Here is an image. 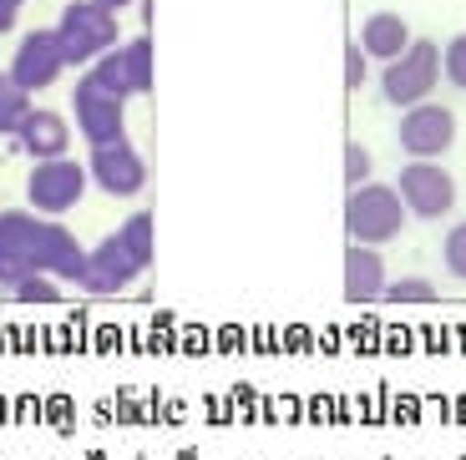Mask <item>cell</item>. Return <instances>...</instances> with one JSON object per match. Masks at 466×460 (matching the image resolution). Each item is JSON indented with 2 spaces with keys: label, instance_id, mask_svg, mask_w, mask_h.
<instances>
[{
  "label": "cell",
  "instance_id": "6da1fadb",
  "mask_svg": "<svg viewBox=\"0 0 466 460\" xmlns=\"http://www.w3.org/2000/svg\"><path fill=\"white\" fill-rule=\"evenodd\" d=\"M86 248L76 233L56 218H41L31 207H5L0 213V294L15 288L25 274H51L61 284H82Z\"/></svg>",
  "mask_w": 466,
  "mask_h": 460
},
{
  "label": "cell",
  "instance_id": "7a4b0ae2",
  "mask_svg": "<svg viewBox=\"0 0 466 460\" xmlns=\"http://www.w3.org/2000/svg\"><path fill=\"white\" fill-rule=\"evenodd\" d=\"M406 203H400L396 183H360L350 187L345 197V233L350 243H365V248H385L406 233Z\"/></svg>",
  "mask_w": 466,
  "mask_h": 460
},
{
  "label": "cell",
  "instance_id": "3957f363",
  "mask_svg": "<svg viewBox=\"0 0 466 460\" xmlns=\"http://www.w3.org/2000/svg\"><path fill=\"white\" fill-rule=\"evenodd\" d=\"M51 31H56L61 51H66V66H92L96 56H106V51L122 41L116 11H106V5H96V0H71Z\"/></svg>",
  "mask_w": 466,
  "mask_h": 460
},
{
  "label": "cell",
  "instance_id": "277c9868",
  "mask_svg": "<svg viewBox=\"0 0 466 460\" xmlns=\"http://www.w3.org/2000/svg\"><path fill=\"white\" fill-rule=\"evenodd\" d=\"M441 86V46L436 41H410L396 61L380 66V96L390 106H416V102H431V92Z\"/></svg>",
  "mask_w": 466,
  "mask_h": 460
},
{
  "label": "cell",
  "instance_id": "5b68a950",
  "mask_svg": "<svg viewBox=\"0 0 466 460\" xmlns=\"http://www.w3.org/2000/svg\"><path fill=\"white\" fill-rule=\"evenodd\" d=\"M86 187H92L86 167L71 162V152H66V157H46L31 167V177H25V203L41 218H66L71 207L86 197Z\"/></svg>",
  "mask_w": 466,
  "mask_h": 460
},
{
  "label": "cell",
  "instance_id": "8992f818",
  "mask_svg": "<svg viewBox=\"0 0 466 460\" xmlns=\"http://www.w3.org/2000/svg\"><path fill=\"white\" fill-rule=\"evenodd\" d=\"M396 193L406 203L410 218L420 223H441L446 213L456 207V177L446 173L441 162H426V157H410L396 177Z\"/></svg>",
  "mask_w": 466,
  "mask_h": 460
},
{
  "label": "cell",
  "instance_id": "52a82bcc",
  "mask_svg": "<svg viewBox=\"0 0 466 460\" xmlns=\"http://www.w3.org/2000/svg\"><path fill=\"white\" fill-rule=\"evenodd\" d=\"M71 122L82 132L86 147H102V142H122L127 137V102L106 86H96L92 76L76 81V92H71Z\"/></svg>",
  "mask_w": 466,
  "mask_h": 460
},
{
  "label": "cell",
  "instance_id": "ba28073f",
  "mask_svg": "<svg viewBox=\"0 0 466 460\" xmlns=\"http://www.w3.org/2000/svg\"><path fill=\"white\" fill-rule=\"evenodd\" d=\"M86 76H92L96 86H106V92H116L122 102L147 96L152 92V41L147 35H137V41H116L106 56H96L92 66H86Z\"/></svg>",
  "mask_w": 466,
  "mask_h": 460
},
{
  "label": "cell",
  "instance_id": "9c48e42d",
  "mask_svg": "<svg viewBox=\"0 0 466 460\" xmlns=\"http://www.w3.org/2000/svg\"><path fill=\"white\" fill-rule=\"evenodd\" d=\"M396 142L406 157H426V162H441L446 152L456 147V112L441 102H416L400 112V127Z\"/></svg>",
  "mask_w": 466,
  "mask_h": 460
},
{
  "label": "cell",
  "instance_id": "30bf717a",
  "mask_svg": "<svg viewBox=\"0 0 466 460\" xmlns=\"http://www.w3.org/2000/svg\"><path fill=\"white\" fill-rule=\"evenodd\" d=\"M5 71H11V81L25 86L31 96L51 92L61 81V71H66V51H61L56 31H25L21 41H15V56Z\"/></svg>",
  "mask_w": 466,
  "mask_h": 460
},
{
  "label": "cell",
  "instance_id": "8fae6325",
  "mask_svg": "<svg viewBox=\"0 0 466 460\" xmlns=\"http://www.w3.org/2000/svg\"><path fill=\"white\" fill-rule=\"evenodd\" d=\"M147 274V268L137 264V258L127 254V243L116 238H102L96 248H86V268H82V294H92V299H112V294H127L137 278Z\"/></svg>",
  "mask_w": 466,
  "mask_h": 460
},
{
  "label": "cell",
  "instance_id": "7c38bea8",
  "mask_svg": "<svg viewBox=\"0 0 466 460\" xmlns=\"http://www.w3.org/2000/svg\"><path fill=\"white\" fill-rule=\"evenodd\" d=\"M86 177H92L106 197H137L142 187H147V157H142L127 137L102 142V147H92V157H86Z\"/></svg>",
  "mask_w": 466,
  "mask_h": 460
},
{
  "label": "cell",
  "instance_id": "4fadbf2b",
  "mask_svg": "<svg viewBox=\"0 0 466 460\" xmlns=\"http://www.w3.org/2000/svg\"><path fill=\"white\" fill-rule=\"evenodd\" d=\"M31 162H46V157H66L71 152V122L61 112H46V106H31L21 127H15V142Z\"/></svg>",
  "mask_w": 466,
  "mask_h": 460
},
{
  "label": "cell",
  "instance_id": "5bb4252c",
  "mask_svg": "<svg viewBox=\"0 0 466 460\" xmlns=\"http://www.w3.org/2000/svg\"><path fill=\"white\" fill-rule=\"evenodd\" d=\"M385 284H390V278H385L380 248L350 243V254H345V304H380Z\"/></svg>",
  "mask_w": 466,
  "mask_h": 460
},
{
  "label": "cell",
  "instance_id": "9a60e30c",
  "mask_svg": "<svg viewBox=\"0 0 466 460\" xmlns=\"http://www.w3.org/2000/svg\"><path fill=\"white\" fill-rule=\"evenodd\" d=\"M360 51L370 61H396L400 51L416 41L410 35V25H406V15H396V11H375V15H365V25H360Z\"/></svg>",
  "mask_w": 466,
  "mask_h": 460
},
{
  "label": "cell",
  "instance_id": "2e32d148",
  "mask_svg": "<svg viewBox=\"0 0 466 460\" xmlns=\"http://www.w3.org/2000/svg\"><path fill=\"white\" fill-rule=\"evenodd\" d=\"M116 238L127 243V254L137 258L142 268H152V254H157V228H152V213H132V218H122Z\"/></svg>",
  "mask_w": 466,
  "mask_h": 460
},
{
  "label": "cell",
  "instance_id": "e0dca14e",
  "mask_svg": "<svg viewBox=\"0 0 466 460\" xmlns=\"http://www.w3.org/2000/svg\"><path fill=\"white\" fill-rule=\"evenodd\" d=\"M31 92L25 86H15L11 71H0V137H15V127H21L25 116H31Z\"/></svg>",
  "mask_w": 466,
  "mask_h": 460
},
{
  "label": "cell",
  "instance_id": "ac0fdd59",
  "mask_svg": "<svg viewBox=\"0 0 466 460\" xmlns=\"http://www.w3.org/2000/svg\"><path fill=\"white\" fill-rule=\"evenodd\" d=\"M15 304H61V278L51 274H25L15 288H5Z\"/></svg>",
  "mask_w": 466,
  "mask_h": 460
},
{
  "label": "cell",
  "instance_id": "d6986e66",
  "mask_svg": "<svg viewBox=\"0 0 466 460\" xmlns=\"http://www.w3.org/2000/svg\"><path fill=\"white\" fill-rule=\"evenodd\" d=\"M380 299L385 304H436V284L431 278H396V284H385Z\"/></svg>",
  "mask_w": 466,
  "mask_h": 460
},
{
  "label": "cell",
  "instance_id": "ffe728a7",
  "mask_svg": "<svg viewBox=\"0 0 466 460\" xmlns=\"http://www.w3.org/2000/svg\"><path fill=\"white\" fill-rule=\"evenodd\" d=\"M441 264L456 284H466V223H451L441 238Z\"/></svg>",
  "mask_w": 466,
  "mask_h": 460
},
{
  "label": "cell",
  "instance_id": "44dd1931",
  "mask_svg": "<svg viewBox=\"0 0 466 460\" xmlns=\"http://www.w3.org/2000/svg\"><path fill=\"white\" fill-rule=\"evenodd\" d=\"M441 81H451L456 92H466V31H456L441 46Z\"/></svg>",
  "mask_w": 466,
  "mask_h": 460
},
{
  "label": "cell",
  "instance_id": "7402d4cb",
  "mask_svg": "<svg viewBox=\"0 0 466 460\" xmlns=\"http://www.w3.org/2000/svg\"><path fill=\"white\" fill-rule=\"evenodd\" d=\"M370 152L360 147V142H345V187H360V183H370Z\"/></svg>",
  "mask_w": 466,
  "mask_h": 460
},
{
  "label": "cell",
  "instance_id": "603a6c76",
  "mask_svg": "<svg viewBox=\"0 0 466 460\" xmlns=\"http://www.w3.org/2000/svg\"><path fill=\"white\" fill-rule=\"evenodd\" d=\"M365 71H370V56L360 51V41H350L345 46V86L350 92H360L365 86Z\"/></svg>",
  "mask_w": 466,
  "mask_h": 460
},
{
  "label": "cell",
  "instance_id": "cb8c5ba5",
  "mask_svg": "<svg viewBox=\"0 0 466 460\" xmlns=\"http://www.w3.org/2000/svg\"><path fill=\"white\" fill-rule=\"evenodd\" d=\"M21 11H25V0H0V35H11V31H15Z\"/></svg>",
  "mask_w": 466,
  "mask_h": 460
},
{
  "label": "cell",
  "instance_id": "d4e9b609",
  "mask_svg": "<svg viewBox=\"0 0 466 460\" xmlns=\"http://www.w3.org/2000/svg\"><path fill=\"white\" fill-rule=\"evenodd\" d=\"M96 5H106V11H116V15H122L127 5H137V0H96Z\"/></svg>",
  "mask_w": 466,
  "mask_h": 460
}]
</instances>
